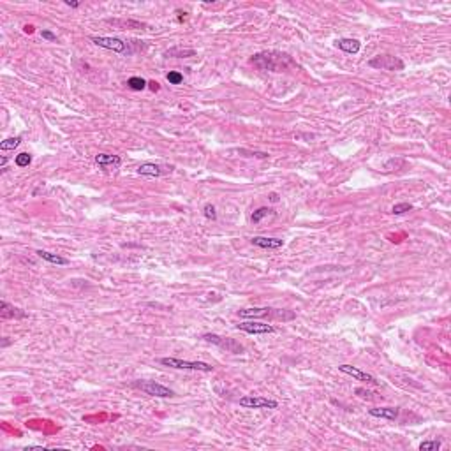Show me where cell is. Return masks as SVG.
<instances>
[{"mask_svg":"<svg viewBox=\"0 0 451 451\" xmlns=\"http://www.w3.org/2000/svg\"><path fill=\"white\" fill-rule=\"evenodd\" d=\"M25 32H27V34H28V32H34V27H28V25H27V27H25Z\"/></svg>","mask_w":451,"mask_h":451,"instance_id":"cell-34","label":"cell"},{"mask_svg":"<svg viewBox=\"0 0 451 451\" xmlns=\"http://www.w3.org/2000/svg\"><path fill=\"white\" fill-rule=\"evenodd\" d=\"M203 340H207L210 344L219 345L220 349H224L226 352H231V354H241L245 351L243 345L235 339H229V337H220L217 333H205L203 335Z\"/></svg>","mask_w":451,"mask_h":451,"instance_id":"cell-6","label":"cell"},{"mask_svg":"<svg viewBox=\"0 0 451 451\" xmlns=\"http://www.w3.org/2000/svg\"><path fill=\"white\" fill-rule=\"evenodd\" d=\"M90 41L95 46L104 48V50H111V52L118 53V55H131L133 50H131V43L127 41H122L118 37H104V35H92Z\"/></svg>","mask_w":451,"mask_h":451,"instance_id":"cell-4","label":"cell"},{"mask_svg":"<svg viewBox=\"0 0 451 451\" xmlns=\"http://www.w3.org/2000/svg\"><path fill=\"white\" fill-rule=\"evenodd\" d=\"M109 25H116L120 28H143L145 23L136 22V20H106Z\"/></svg>","mask_w":451,"mask_h":451,"instance_id":"cell-19","label":"cell"},{"mask_svg":"<svg viewBox=\"0 0 451 451\" xmlns=\"http://www.w3.org/2000/svg\"><path fill=\"white\" fill-rule=\"evenodd\" d=\"M176 14H178V22H185L187 20V16H185L187 13H184L182 9H176Z\"/></svg>","mask_w":451,"mask_h":451,"instance_id":"cell-30","label":"cell"},{"mask_svg":"<svg viewBox=\"0 0 451 451\" xmlns=\"http://www.w3.org/2000/svg\"><path fill=\"white\" fill-rule=\"evenodd\" d=\"M196 52L192 48H182V46H175V48H169L164 52V56L166 58H189V56H194Z\"/></svg>","mask_w":451,"mask_h":451,"instance_id":"cell-17","label":"cell"},{"mask_svg":"<svg viewBox=\"0 0 451 451\" xmlns=\"http://www.w3.org/2000/svg\"><path fill=\"white\" fill-rule=\"evenodd\" d=\"M335 46L339 48V50H342V52H345V53H351V55H356V53L360 52L361 43H360V41H358V39H349V37H344V39H337V41H335Z\"/></svg>","mask_w":451,"mask_h":451,"instance_id":"cell-14","label":"cell"},{"mask_svg":"<svg viewBox=\"0 0 451 451\" xmlns=\"http://www.w3.org/2000/svg\"><path fill=\"white\" fill-rule=\"evenodd\" d=\"M339 370L342 372V374L351 375V377L356 379V381H363V382H367V384H374V386H377V384H379V381L374 377V375L367 374V372L360 370L358 367H352V365H347V363H344V365H339Z\"/></svg>","mask_w":451,"mask_h":451,"instance_id":"cell-10","label":"cell"},{"mask_svg":"<svg viewBox=\"0 0 451 451\" xmlns=\"http://www.w3.org/2000/svg\"><path fill=\"white\" fill-rule=\"evenodd\" d=\"M146 85H148V81H146V80H143V78H139V76H133V78H129V80H127V86H129L131 90H134V92L145 90Z\"/></svg>","mask_w":451,"mask_h":451,"instance_id":"cell-20","label":"cell"},{"mask_svg":"<svg viewBox=\"0 0 451 451\" xmlns=\"http://www.w3.org/2000/svg\"><path fill=\"white\" fill-rule=\"evenodd\" d=\"M238 316L243 319H282V321H291L294 319V314L289 310L270 309V307H250V309L238 310Z\"/></svg>","mask_w":451,"mask_h":451,"instance_id":"cell-2","label":"cell"},{"mask_svg":"<svg viewBox=\"0 0 451 451\" xmlns=\"http://www.w3.org/2000/svg\"><path fill=\"white\" fill-rule=\"evenodd\" d=\"M148 85H150V88H152V90H154V92H155V90H159V83L150 81V83H148Z\"/></svg>","mask_w":451,"mask_h":451,"instance_id":"cell-33","label":"cell"},{"mask_svg":"<svg viewBox=\"0 0 451 451\" xmlns=\"http://www.w3.org/2000/svg\"><path fill=\"white\" fill-rule=\"evenodd\" d=\"M41 35H43V39H48V41H56V34H53L50 30H43Z\"/></svg>","mask_w":451,"mask_h":451,"instance_id":"cell-29","label":"cell"},{"mask_svg":"<svg viewBox=\"0 0 451 451\" xmlns=\"http://www.w3.org/2000/svg\"><path fill=\"white\" fill-rule=\"evenodd\" d=\"M0 318L2 319H25L27 312L14 305H9L7 301H2V303H0Z\"/></svg>","mask_w":451,"mask_h":451,"instance_id":"cell-12","label":"cell"},{"mask_svg":"<svg viewBox=\"0 0 451 451\" xmlns=\"http://www.w3.org/2000/svg\"><path fill=\"white\" fill-rule=\"evenodd\" d=\"M35 254H37L41 259L52 263V265H56V266H65V265H69V261L65 258H62V256H58V254L48 252V250H35Z\"/></svg>","mask_w":451,"mask_h":451,"instance_id":"cell-18","label":"cell"},{"mask_svg":"<svg viewBox=\"0 0 451 451\" xmlns=\"http://www.w3.org/2000/svg\"><path fill=\"white\" fill-rule=\"evenodd\" d=\"M441 446H443V443H441L439 439H434V441H423V443L420 444V450L421 451H437V450H441Z\"/></svg>","mask_w":451,"mask_h":451,"instance_id":"cell-24","label":"cell"},{"mask_svg":"<svg viewBox=\"0 0 451 451\" xmlns=\"http://www.w3.org/2000/svg\"><path fill=\"white\" fill-rule=\"evenodd\" d=\"M22 143V138L20 136H13V138H5L4 141H0V150L2 152H9V150H14L18 148Z\"/></svg>","mask_w":451,"mask_h":451,"instance_id":"cell-21","label":"cell"},{"mask_svg":"<svg viewBox=\"0 0 451 451\" xmlns=\"http://www.w3.org/2000/svg\"><path fill=\"white\" fill-rule=\"evenodd\" d=\"M369 65L379 71H404L405 69L404 60L395 55H377V56H374V58H370Z\"/></svg>","mask_w":451,"mask_h":451,"instance_id":"cell-7","label":"cell"},{"mask_svg":"<svg viewBox=\"0 0 451 451\" xmlns=\"http://www.w3.org/2000/svg\"><path fill=\"white\" fill-rule=\"evenodd\" d=\"M369 414L374 418H382V420H397L400 414V411L397 407H374L369 409Z\"/></svg>","mask_w":451,"mask_h":451,"instance_id":"cell-16","label":"cell"},{"mask_svg":"<svg viewBox=\"0 0 451 451\" xmlns=\"http://www.w3.org/2000/svg\"><path fill=\"white\" fill-rule=\"evenodd\" d=\"M411 210H413V205H411V203H397V205H393V208H391V213L393 215H404Z\"/></svg>","mask_w":451,"mask_h":451,"instance_id":"cell-25","label":"cell"},{"mask_svg":"<svg viewBox=\"0 0 451 451\" xmlns=\"http://www.w3.org/2000/svg\"><path fill=\"white\" fill-rule=\"evenodd\" d=\"M159 363L164 367H169V369H176V370L213 372V365H210L207 361H189V360H180V358H160Z\"/></svg>","mask_w":451,"mask_h":451,"instance_id":"cell-3","label":"cell"},{"mask_svg":"<svg viewBox=\"0 0 451 451\" xmlns=\"http://www.w3.org/2000/svg\"><path fill=\"white\" fill-rule=\"evenodd\" d=\"M14 162H16L18 168H27V166H30V162H32V155L28 154V152H22V154L16 155Z\"/></svg>","mask_w":451,"mask_h":451,"instance_id":"cell-23","label":"cell"},{"mask_svg":"<svg viewBox=\"0 0 451 451\" xmlns=\"http://www.w3.org/2000/svg\"><path fill=\"white\" fill-rule=\"evenodd\" d=\"M250 241H252V245L259 247V249H268V250L280 249L284 245V240H280V238H268V237H254Z\"/></svg>","mask_w":451,"mask_h":451,"instance_id":"cell-13","label":"cell"},{"mask_svg":"<svg viewBox=\"0 0 451 451\" xmlns=\"http://www.w3.org/2000/svg\"><path fill=\"white\" fill-rule=\"evenodd\" d=\"M166 80H168L171 85H180V83L184 81V74L178 73V71H169V73L166 74Z\"/></svg>","mask_w":451,"mask_h":451,"instance_id":"cell-26","label":"cell"},{"mask_svg":"<svg viewBox=\"0 0 451 451\" xmlns=\"http://www.w3.org/2000/svg\"><path fill=\"white\" fill-rule=\"evenodd\" d=\"M250 64L261 71H271V73H282L294 65L292 58L288 53L282 52H261L250 58Z\"/></svg>","mask_w":451,"mask_h":451,"instance_id":"cell-1","label":"cell"},{"mask_svg":"<svg viewBox=\"0 0 451 451\" xmlns=\"http://www.w3.org/2000/svg\"><path fill=\"white\" fill-rule=\"evenodd\" d=\"M240 405L245 409H277L279 402L273 398H266V397L245 395L240 398Z\"/></svg>","mask_w":451,"mask_h":451,"instance_id":"cell-8","label":"cell"},{"mask_svg":"<svg viewBox=\"0 0 451 451\" xmlns=\"http://www.w3.org/2000/svg\"><path fill=\"white\" fill-rule=\"evenodd\" d=\"M238 330L245 331V333H250V335H265V333H273L275 328L271 324H266V322H261V321H245L237 324Z\"/></svg>","mask_w":451,"mask_h":451,"instance_id":"cell-9","label":"cell"},{"mask_svg":"<svg viewBox=\"0 0 451 451\" xmlns=\"http://www.w3.org/2000/svg\"><path fill=\"white\" fill-rule=\"evenodd\" d=\"M203 213H205V217H207L208 220H217V212H215V207L212 203H207V205H205Z\"/></svg>","mask_w":451,"mask_h":451,"instance_id":"cell-27","label":"cell"},{"mask_svg":"<svg viewBox=\"0 0 451 451\" xmlns=\"http://www.w3.org/2000/svg\"><path fill=\"white\" fill-rule=\"evenodd\" d=\"M271 213V210L270 208H266V207H261V208H258V210L254 212L252 215H250V220H252L254 224H259L261 222L265 217H268V215Z\"/></svg>","mask_w":451,"mask_h":451,"instance_id":"cell-22","label":"cell"},{"mask_svg":"<svg viewBox=\"0 0 451 451\" xmlns=\"http://www.w3.org/2000/svg\"><path fill=\"white\" fill-rule=\"evenodd\" d=\"M354 393H356L358 397H361V398H374V393L372 391H369V390H365V388H356L354 390Z\"/></svg>","mask_w":451,"mask_h":451,"instance_id":"cell-28","label":"cell"},{"mask_svg":"<svg viewBox=\"0 0 451 451\" xmlns=\"http://www.w3.org/2000/svg\"><path fill=\"white\" fill-rule=\"evenodd\" d=\"M270 201H271V203H277V201H279V194L271 192V194H270Z\"/></svg>","mask_w":451,"mask_h":451,"instance_id":"cell-32","label":"cell"},{"mask_svg":"<svg viewBox=\"0 0 451 451\" xmlns=\"http://www.w3.org/2000/svg\"><path fill=\"white\" fill-rule=\"evenodd\" d=\"M131 386L136 388V390L145 391L146 395L159 397V398H171V397L176 395L171 388L164 386V384L155 382V381H134V382H131Z\"/></svg>","mask_w":451,"mask_h":451,"instance_id":"cell-5","label":"cell"},{"mask_svg":"<svg viewBox=\"0 0 451 451\" xmlns=\"http://www.w3.org/2000/svg\"><path fill=\"white\" fill-rule=\"evenodd\" d=\"M171 169H173V168H171ZM171 169L162 168L160 164L145 162V164H141V166L138 168V173H139V175H143V176H160V175H164V173L171 171Z\"/></svg>","mask_w":451,"mask_h":451,"instance_id":"cell-15","label":"cell"},{"mask_svg":"<svg viewBox=\"0 0 451 451\" xmlns=\"http://www.w3.org/2000/svg\"><path fill=\"white\" fill-rule=\"evenodd\" d=\"M95 164L104 171H113V169H118L122 166V157L111 154H97L95 155Z\"/></svg>","mask_w":451,"mask_h":451,"instance_id":"cell-11","label":"cell"},{"mask_svg":"<svg viewBox=\"0 0 451 451\" xmlns=\"http://www.w3.org/2000/svg\"><path fill=\"white\" fill-rule=\"evenodd\" d=\"M65 5H69V7H80L81 2H76V0H65Z\"/></svg>","mask_w":451,"mask_h":451,"instance_id":"cell-31","label":"cell"}]
</instances>
